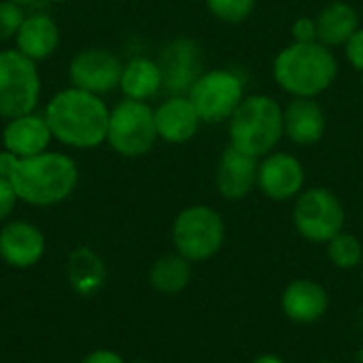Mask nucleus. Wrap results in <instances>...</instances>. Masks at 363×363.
I'll return each instance as SVG.
<instances>
[{
    "instance_id": "20",
    "label": "nucleus",
    "mask_w": 363,
    "mask_h": 363,
    "mask_svg": "<svg viewBox=\"0 0 363 363\" xmlns=\"http://www.w3.org/2000/svg\"><path fill=\"white\" fill-rule=\"evenodd\" d=\"M162 89H164V79L157 60L138 55L123 64L119 77V91L123 94V98L149 102Z\"/></svg>"
},
{
    "instance_id": "14",
    "label": "nucleus",
    "mask_w": 363,
    "mask_h": 363,
    "mask_svg": "<svg viewBox=\"0 0 363 363\" xmlns=\"http://www.w3.org/2000/svg\"><path fill=\"white\" fill-rule=\"evenodd\" d=\"M257 157L247 155L236 147L228 145L221 151L215 168L217 194L228 202L245 200L253 189H257Z\"/></svg>"
},
{
    "instance_id": "35",
    "label": "nucleus",
    "mask_w": 363,
    "mask_h": 363,
    "mask_svg": "<svg viewBox=\"0 0 363 363\" xmlns=\"http://www.w3.org/2000/svg\"><path fill=\"white\" fill-rule=\"evenodd\" d=\"M362 89H363V72H362Z\"/></svg>"
},
{
    "instance_id": "24",
    "label": "nucleus",
    "mask_w": 363,
    "mask_h": 363,
    "mask_svg": "<svg viewBox=\"0 0 363 363\" xmlns=\"http://www.w3.org/2000/svg\"><path fill=\"white\" fill-rule=\"evenodd\" d=\"M325 253L332 266L338 270H355L363 262L362 240L347 230H342L325 245Z\"/></svg>"
},
{
    "instance_id": "22",
    "label": "nucleus",
    "mask_w": 363,
    "mask_h": 363,
    "mask_svg": "<svg viewBox=\"0 0 363 363\" xmlns=\"http://www.w3.org/2000/svg\"><path fill=\"white\" fill-rule=\"evenodd\" d=\"M191 279H194L191 262L185 259L183 255H179L177 251L160 255L149 270L151 287L164 296H177V294L185 291L189 287Z\"/></svg>"
},
{
    "instance_id": "4",
    "label": "nucleus",
    "mask_w": 363,
    "mask_h": 363,
    "mask_svg": "<svg viewBox=\"0 0 363 363\" xmlns=\"http://www.w3.org/2000/svg\"><path fill=\"white\" fill-rule=\"evenodd\" d=\"M228 134L232 147L257 160L277 151L285 138L281 102L268 94L245 96L228 121Z\"/></svg>"
},
{
    "instance_id": "17",
    "label": "nucleus",
    "mask_w": 363,
    "mask_h": 363,
    "mask_svg": "<svg viewBox=\"0 0 363 363\" xmlns=\"http://www.w3.org/2000/svg\"><path fill=\"white\" fill-rule=\"evenodd\" d=\"M281 311L291 323H317L330 311V294L313 279H296L281 294Z\"/></svg>"
},
{
    "instance_id": "21",
    "label": "nucleus",
    "mask_w": 363,
    "mask_h": 363,
    "mask_svg": "<svg viewBox=\"0 0 363 363\" xmlns=\"http://www.w3.org/2000/svg\"><path fill=\"white\" fill-rule=\"evenodd\" d=\"M359 26L357 9L345 0H334L317 13L319 43L328 47H342Z\"/></svg>"
},
{
    "instance_id": "30",
    "label": "nucleus",
    "mask_w": 363,
    "mask_h": 363,
    "mask_svg": "<svg viewBox=\"0 0 363 363\" xmlns=\"http://www.w3.org/2000/svg\"><path fill=\"white\" fill-rule=\"evenodd\" d=\"M81 363H125V359L111 349H96L91 353H87L81 359Z\"/></svg>"
},
{
    "instance_id": "27",
    "label": "nucleus",
    "mask_w": 363,
    "mask_h": 363,
    "mask_svg": "<svg viewBox=\"0 0 363 363\" xmlns=\"http://www.w3.org/2000/svg\"><path fill=\"white\" fill-rule=\"evenodd\" d=\"M291 38H294V43H315V40H319L317 17H308V15L298 17L291 23Z\"/></svg>"
},
{
    "instance_id": "29",
    "label": "nucleus",
    "mask_w": 363,
    "mask_h": 363,
    "mask_svg": "<svg viewBox=\"0 0 363 363\" xmlns=\"http://www.w3.org/2000/svg\"><path fill=\"white\" fill-rule=\"evenodd\" d=\"M17 202H19V198H17L13 185L9 183V179L0 177V223L9 221V217L13 215Z\"/></svg>"
},
{
    "instance_id": "34",
    "label": "nucleus",
    "mask_w": 363,
    "mask_h": 363,
    "mask_svg": "<svg viewBox=\"0 0 363 363\" xmlns=\"http://www.w3.org/2000/svg\"><path fill=\"white\" fill-rule=\"evenodd\" d=\"M134 363H151V362H134Z\"/></svg>"
},
{
    "instance_id": "28",
    "label": "nucleus",
    "mask_w": 363,
    "mask_h": 363,
    "mask_svg": "<svg viewBox=\"0 0 363 363\" xmlns=\"http://www.w3.org/2000/svg\"><path fill=\"white\" fill-rule=\"evenodd\" d=\"M342 49H345V57L351 64V68L357 72H363V26H359L353 32V36L342 45Z\"/></svg>"
},
{
    "instance_id": "5",
    "label": "nucleus",
    "mask_w": 363,
    "mask_h": 363,
    "mask_svg": "<svg viewBox=\"0 0 363 363\" xmlns=\"http://www.w3.org/2000/svg\"><path fill=\"white\" fill-rule=\"evenodd\" d=\"M228 228L221 213L208 204L185 206L172 221L170 238L174 251L191 264L213 259L225 245Z\"/></svg>"
},
{
    "instance_id": "26",
    "label": "nucleus",
    "mask_w": 363,
    "mask_h": 363,
    "mask_svg": "<svg viewBox=\"0 0 363 363\" xmlns=\"http://www.w3.org/2000/svg\"><path fill=\"white\" fill-rule=\"evenodd\" d=\"M23 19H26V13L21 4L11 2V0H0V43L15 38Z\"/></svg>"
},
{
    "instance_id": "11",
    "label": "nucleus",
    "mask_w": 363,
    "mask_h": 363,
    "mask_svg": "<svg viewBox=\"0 0 363 363\" xmlns=\"http://www.w3.org/2000/svg\"><path fill=\"white\" fill-rule=\"evenodd\" d=\"M157 64L162 68L164 89L170 94H187L198 77L204 72V53L198 40L179 36L166 43L160 51Z\"/></svg>"
},
{
    "instance_id": "19",
    "label": "nucleus",
    "mask_w": 363,
    "mask_h": 363,
    "mask_svg": "<svg viewBox=\"0 0 363 363\" xmlns=\"http://www.w3.org/2000/svg\"><path fill=\"white\" fill-rule=\"evenodd\" d=\"M13 40L19 53L34 62H43L60 47V26L45 13H32L26 15Z\"/></svg>"
},
{
    "instance_id": "33",
    "label": "nucleus",
    "mask_w": 363,
    "mask_h": 363,
    "mask_svg": "<svg viewBox=\"0 0 363 363\" xmlns=\"http://www.w3.org/2000/svg\"><path fill=\"white\" fill-rule=\"evenodd\" d=\"M49 2H55V4H62V2H68V0H49Z\"/></svg>"
},
{
    "instance_id": "7",
    "label": "nucleus",
    "mask_w": 363,
    "mask_h": 363,
    "mask_svg": "<svg viewBox=\"0 0 363 363\" xmlns=\"http://www.w3.org/2000/svg\"><path fill=\"white\" fill-rule=\"evenodd\" d=\"M294 228L315 245H328L347 225L342 200L328 187H308L294 200Z\"/></svg>"
},
{
    "instance_id": "2",
    "label": "nucleus",
    "mask_w": 363,
    "mask_h": 363,
    "mask_svg": "<svg viewBox=\"0 0 363 363\" xmlns=\"http://www.w3.org/2000/svg\"><path fill=\"white\" fill-rule=\"evenodd\" d=\"M19 202L30 206H55L72 196L79 185L77 162L60 151H45L32 157H15L9 172Z\"/></svg>"
},
{
    "instance_id": "15",
    "label": "nucleus",
    "mask_w": 363,
    "mask_h": 363,
    "mask_svg": "<svg viewBox=\"0 0 363 363\" xmlns=\"http://www.w3.org/2000/svg\"><path fill=\"white\" fill-rule=\"evenodd\" d=\"M153 115L157 138L168 145H185L194 140L202 125V119L187 94H170L153 108Z\"/></svg>"
},
{
    "instance_id": "13",
    "label": "nucleus",
    "mask_w": 363,
    "mask_h": 363,
    "mask_svg": "<svg viewBox=\"0 0 363 363\" xmlns=\"http://www.w3.org/2000/svg\"><path fill=\"white\" fill-rule=\"evenodd\" d=\"M47 251L45 234L30 221L13 219L0 228V259L15 268L28 270L36 266Z\"/></svg>"
},
{
    "instance_id": "23",
    "label": "nucleus",
    "mask_w": 363,
    "mask_h": 363,
    "mask_svg": "<svg viewBox=\"0 0 363 363\" xmlns=\"http://www.w3.org/2000/svg\"><path fill=\"white\" fill-rule=\"evenodd\" d=\"M104 262L87 247L77 249L68 259V281L81 296H94L104 285Z\"/></svg>"
},
{
    "instance_id": "3",
    "label": "nucleus",
    "mask_w": 363,
    "mask_h": 363,
    "mask_svg": "<svg viewBox=\"0 0 363 363\" xmlns=\"http://www.w3.org/2000/svg\"><path fill=\"white\" fill-rule=\"evenodd\" d=\"M338 77V60L332 47L315 43H289L272 62L274 83L291 98H319Z\"/></svg>"
},
{
    "instance_id": "16",
    "label": "nucleus",
    "mask_w": 363,
    "mask_h": 363,
    "mask_svg": "<svg viewBox=\"0 0 363 363\" xmlns=\"http://www.w3.org/2000/svg\"><path fill=\"white\" fill-rule=\"evenodd\" d=\"M285 138L298 147H313L323 140L328 132L325 108L317 98H291L283 106Z\"/></svg>"
},
{
    "instance_id": "1",
    "label": "nucleus",
    "mask_w": 363,
    "mask_h": 363,
    "mask_svg": "<svg viewBox=\"0 0 363 363\" xmlns=\"http://www.w3.org/2000/svg\"><path fill=\"white\" fill-rule=\"evenodd\" d=\"M43 115L53 140L64 147L96 149L106 143L111 108L102 96L70 85L47 102Z\"/></svg>"
},
{
    "instance_id": "32",
    "label": "nucleus",
    "mask_w": 363,
    "mask_h": 363,
    "mask_svg": "<svg viewBox=\"0 0 363 363\" xmlns=\"http://www.w3.org/2000/svg\"><path fill=\"white\" fill-rule=\"evenodd\" d=\"M11 2H17V4H26V2H30V0H11Z\"/></svg>"
},
{
    "instance_id": "8",
    "label": "nucleus",
    "mask_w": 363,
    "mask_h": 363,
    "mask_svg": "<svg viewBox=\"0 0 363 363\" xmlns=\"http://www.w3.org/2000/svg\"><path fill=\"white\" fill-rule=\"evenodd\" d=\"M43 94L36 62L13 49H0V117L15 119L34 113Z\"/></svg>"
},
{
    "instance_id": "12",
    "label": "nucleus",
    "mask_w": 363,
    "mask_h": 363,
    "mask_svg": "<svg viewBox=\"0 0 363 363\" xmlns=\"http://www.w3.org/2000/svg\"><path fill=\"white\" fill-rule=\"evenodd\" d=\"M306 185V170L300 157L287 151H272L259 160L257 189L272 202L296 200Z\"/></svg>"
},
{
    "instance_id": "10",
    "label": "nucleus",
    "mask_w": 363,
    "mask_h": 363,
    "mask_svg": "<svg viewBox=\"0 0 363 363\" xmlns=\"http://www.w3.org/2000/svg\"><path fill=\"white\" fill-rule=\"evenodd\" d=\"M121 68L123 64L113 51L102 47H87L70 60L68 79L72 87L104 96L119 89Z\"/></svg>"
},
{
    "instance_id": "9",
    "label": "nucleus",
    "mask_w": 363,
    "mask_h": 363,
    "mask_svg": "<svg viewBox=\"0 0 363 363\" xmlns=\"http://www.w3.org/2000/svg\"><path fill=\"white\" fill-rule=\"evenodd\" d=\"M245 96V79L228 68L204 70L187 91V98L198 111L202 123L211 125L228 123Z\"/></svg>"
},
{
    "instance_id": "18",
    "label": "nucleus",
    "mask_w": 363,
    "mask_h": 363,
    "mask_svg": "<svg viewBox=\"0 0 363 363\" xmlns=\"http://www.w3.org/2000/svg\"><path fill=\"white\" fill-rule=\"evenodd\" d=\"M53 136L45 121V115L26 113L9 119L2 130V149L15 157H32L49 151Z\"/></svg>"
},
{
    "instance_id": "6",
    "label": "nucleus",
    "mask_w": 363,
    "mask_h": 363,
    "mask_svg": "<svg viewBox=\"0 0 363 363\" xmlns=\"http://www.w3.org/2000/svg\"><path fill=\"white\" fill-rule=\"evenodd\" d=\"M157 140L155 115L149 102L123 98L111 108L106 145L117 155L128 160L145 157Z\"/></svg>"
},
{
    "instance_id": "31",
    "label": "nucleus",
    "mask_w": 363,
    "mask_h": 363,
    "mask_svg": "<svg viewBox=\"0 0 363 363\" xmlns=\"http://www.w3.org/2000/svg\"><path fill=\"white\" fill-rule=\"evenodd\" d=\"M251 363H285V359L274 353H264V355H257Z\"/></svg>"
},
{
    "instance_id": "25",
    "label": "nucleus",
    "mask_w": 363,
    "mask_h": 363,
    "mask_svg": "<svg viewBox=\"0 0 363 363\" xmlns=\"http://www.w3.org/2000/svg\"><path fill=\"white\" fill-rule=\"evenodd\" d=\"M257 0H204L206 11L221 23L238 26L251 17Z\"/></svg>"
}]
</instances>
